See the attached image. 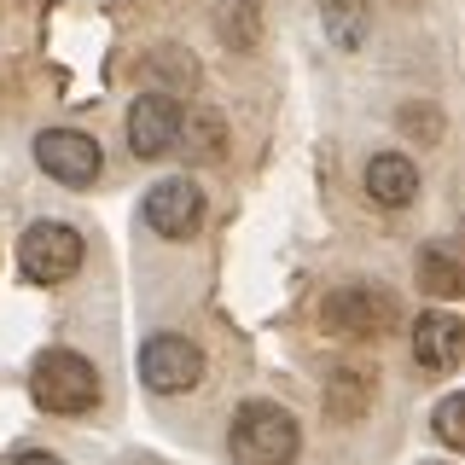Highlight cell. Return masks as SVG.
I'll return each instance as SVG.
<instances>
[{"mask_svg": "<svg viewBox=\"0 0 465 465\" xmlns=\"http://www.w3.org/2000/svg\"><path fill=\"white\" fill-rule=\"evenodd\" d=\"M227 442H232V460L239 465H291L302 448V430L280 401H244L232 413Z\"/></svg>", "mask_w": 465, "mask_h": 465, "instance_id": "cell-1", "label": "cell"}, {"mask_svg": "<svg viewBox=\"0 0 465 465\" xmlns=\"http://www.w3.org/2000/svg\"><path fill=\"white\" fill-rule=\"evenodd\" d=\"M29 396L41 413H87L99 401V372L76 349H47L29 367Z\"/></svg>", "mask_w": 465, "mask_h": 465, "instance_id": "cell-2", "label": "cell"}, {"mask_svg": "<svg viewBox=\"0 0 465 465\" xmlns=\"http://www.w3.org/2000/svg\"><path fill=\"white\" fill-rule=\"evenodd\" d=\"M396 320H401L396 297L384 285H367V280L338 285L320 302V326L338 331V338H384V331H396Z\"/></svg>", "mask_w": 465, "mask_h": 465, "instance_id": "cell-3", "label": "cell"}, {"mask_svg": "<svg viewBox=\"0 0 465 465\" xmlns=\"http://www.w3.org/2000/svg\"><path fill=\"white\" fill-rule=\"evenodd\" d=\"M18 268L35 285H64L82 268V232L70 222H35L18 239Z\"/></svg>", "mask_w": 465, "mask_h": 465, "instance_id": "cell-4", "label": "cell"}, {"mask_svg": "<svg viewBox=\"0 0 465 465\" xmlns=\"http://www.w3.org/2000/svg\"><path fill=\"white\" fill-rule=\"evenodd\" d=\"M140 378L157 396H181V390L203 384V349L193 338H181V331H157L140 349Z\"/></svg>", "mask_w": 465, "mask_h": 465, "instance_id": "cell-5", "label": "cell"}, {"mask_svg": "<svg viewBox=\"0 0 465 465\" xmlns=\"http://www.w3.org/2000/svg\"><path fill=\"white\" fill-rule=\"evenodd\" d=\"M35 163L58 186H94L105 157H99V145L82 128H47V134H35Z\"/></svg>", "mask_w": 465, "mask_h": 465, "instance_id": "cell-6", "label": "cell"}, {"mask_svg": "<svg viewBox=\"0 0 465 465\" xmlns=\"http://www.w3.org/2000/svg\"><path fill=\"white\" fill-rule=\"evenodd\" d=\"M145 222H152V232H163V239H193L203 227V193L186 174H169V181H157L145 193Z\"/></svg>", "mask_w": 465, "mask_h": 465, "instance_id": "cell-7", "label": "cell"}, {"mask_svg": "<svg viewBox=\"0 0 465 465\" xmlns=\"http://www.w3.org/2000/svg\"><path fill=\"white\" fill-rule=\"evenodd\" d=\"M181 105H174L169 94H140L134 105H128V145H134V157H163L181 145Z\"/></svg>", "mask_w": 465, "mask_h": 465, "instance_id": "cell-8", "label": "cell"}, {"mask_svg": "<svg viewBox=\"0 0 465 465\" xmlns=\"http://www.w3.org/2000/svg\"><path fill=\"white\" fill-rule=\"evenodd\" d=\"M413 361H419V372H430V378H448L465 361V320L454 314H419V326H413Z\"/></svg>", "mask_w": 465, "mask_h": 465, "instance_id": "cell-9", "label": "cell"}, {"mask_svg": "<svg viewBox=\"0 0 465 465\" xmlns=\"http://www.w3.org/2000/svg\"><path fill=\"white\" fill-rule=\"evenodd\" d=\"M367 198L384 203V210H407L419 198V169L401 152H378L367 163Z\"/></svg>", "mask_w": 465, "mask_h": 465, "instance_id": "cell-10", "label": "cell"}, {"mask_svg": "<svg viewBox=\"0 0 465 465\" xmlns=\"http://www.w3.org/2000/svg\"><path fill=\"white\" fill-rule=\"evenodd\" d=\"M413 273L430 297H465V251H454V244H425Z\"/></svg>", "mask_w": 465, "mask_h": 465, "instance_id": "cell-11", "label": "cell"}, {"mask_svg": "<svg viewBox=\"0 0 465 465\" xmlns=\"http://www.w3.org/2000/svg\"><path fill=\"white\" fill-rule=\"evenodd\" d=\"M367 401H372V378L361 372V367L331 372V384H326V413L338 419V425H355V419L367 413Z\"/></svg>", "mask_w": 465, "mask_h": 465, "instance_id": "cell-12", "label": "cell"}, {"mask_svg": "<svg viewBox=\"0 0 465 465\" xmlns=\"http://www.w3.org/2000/svg\"><path fill=\"white\" fill-rule=\"evenodd\" d=\"M430 430H436V442H442V448L465 454V390H454V396H442V401H436Z\"/></svg>", "mask_w": 465, "mask_h": 465, "instance_id": "cell-13", "label": "cell"}, {"mask_svg": "<svg viewBox=\"0 0 465 465\" xmlns=\"http://www.w3.org/2000/svg\"><path fill=\"white\" fill-rule=\"evenodd\" d=\"M6 465H64L58 454H47V448H24V454H12Z\"/></svg>", "mask_w": 465, "mask_h": 465, "instance_id": "cell-14", "label": "cell"}]
</instances>
